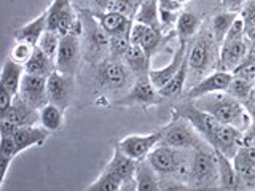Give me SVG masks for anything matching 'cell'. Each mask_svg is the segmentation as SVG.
<instances>
[{
    "label": "cell",
    "mask_w": 255,
    "mask_h": 191,
    "mask_svg": "<svg viewBox=\"0 0 255 191\" xmlns=\"http://www.w3.org/2000/svg\"><path fill=\"white\" fill-rule=\"evenodd\" d=\"M246 38L249 40L251 43H255V26H251L246 29Z\"/></svg>",
    "instance_id": "816d5d0a"
},
{
    "label": "cell",
    "mask_w": 255,
    "mask_h": 191,
    "mask_svg": "<svg viewBox=\"0 0 255 191\" xmlns=\"http://www.w3.org/2000/svg\"><path fill=\"white\" fill-rule=\"evenodd\" d=\"M235 77L244 78V80H251V82H255V61L251 59H244L239 66L231 72Z\"/></svg>",
    "instance_id": "f35d334b"
},
{
    "label": "cell",
    "mask_w": 255,
    "mask_h": 191,
    "mask_svg": "<svg viewBox=\"0 0 255 191\" xmlns=\"http://www.w3.org/2000/svg\"><path fill=\"white\" fill-rule=\"evenodd\" d=\"M46 94L48 102L66 110L74 96V77L64 75L59 70H54L51 75L46 78Z\"/></svg>",
    "instance_id": "277c9868"
},
{
    "label": "cell",
    "mask_w": 255,
    "mask_h": 191,
    "mask_svg": "<svg viewBox=\"0 0 255 191\" xmlns=\"http://www.w3.org/2000/svg\"><path fill=\"white\" fill-rule=\"evenodd\" d=\"M126 82H128V70L118 61L104 64L98 74V83L102 88H107V90L112 91L122 90V88L126 86Z\"/></svg>",
    "instance_id": "7c38bea8"
},
{
    "label": "cell",
    "mask_w": 255,
    "mask_h": 191,
    "mask_svg": "<svg viewBox=\"0 0 255 191\" xmlns=\"http://www.w3.org/2000/svg\"><path fill=\"white\" fill-rule=\"evenodd\" d=\"M110 171H114L118 177H122L126 182L134 180V174H135V167H137V161L128 155H125L118 147L114 151V156H112L110 163L107 164Z\"/></svg>",
    "instance_id": "ffe728a7"
},
{
    "label": "cell",
    "mask_w": 255,
    "mask_h": 191,
    "mask_svg": "<svg viewBox=\"0 0 255 191\" xmlns=\"http://www.w3.org/2000/svg\"><path fill=\"white\" fill-rule=\"evenodd\" d=\"M0 155L6 156V158H11V159L18 155L13 135H2V139H0Z\"/></svg>",
    "instance_id": "ab89813d"
},
{
    "label": "cell",
    "mask_w": 255,
    "mask_h": 191,
    "mask_svg": "<svg viewBox=\"0 0 255 191\" xmlns=\"http://www.w3.org/2000/svg\"><path fill=\"white\" fill-rule=\"evenodd\" d=\"M241 18L244 19L246 26L251 27V26H255V0H247L244 3V6L241 8Z\"/></svg>",
    "instance_id": "60d3db41"
},
{
    "label": "cell",
    "mask_w": 255,
    "mask_h": 191,
    "mask_svg": "<svg viewBox=\"0 0 255 191\" xmlns=\"http://www.w3.org/2000/svg\"><path fill=\"white\" fill-rule=\"evenodd\" d=\"M255 143V123H252L244 132V145H254Z\"/></svg>",
    "instance_id": "f907efd6"
},
{
    "label": "cell",
    "mask_w": 255,
    "mask_h": 191,
    "mask_svg": "<svg viewBox=\"0 0 255 191\" xmlns=\"http://www.w3.org/2000/svg\"><path fill=\"white\" fill-rule=\"evenodd\" d=\"M46 29H48V13L43 11L40 16H37L35 19L24 24L22 27L16 30L14 40L16 42H27V43H32L37 46Z\"/></svg>",
    "instance_id": "e0dca14e"
},
{
    "label": "cell",
    "mask_w": 255,
    "mask_h": 191,
    "mask_svg": "<svg viewBox=\"0 0 255 191\" xmlns=\"http://www.w3.org/2000/svg\"><path fill=\"white\" fill-rule=\"evenodd\" d=\"M177 2H180V3H185V2H188V0H177Z\"/></svg>",
    "instance_id": "6f0895ef"
},
{
    "label": "cell",
    "mask_w": 255,
    "mask_h": 191,
    "mask_svg": "<svg viewBox=\"0 0 255 191\" xmlns=\"http://www.w3.org/2000/svg\"><path fill=\"white\" fill-rule=\"evenodd\" d=\"M238 175H247L255 171V145L239 147L236 155L231 158Z\"/></svg>",
    "instance_id": "484cf974"
},
{
    "label": "cell",
    "mask_w": 255,
    "mask_h": 191,
    "mask_svg": "<svg viewBox=\"0 0 255 191\" xmlns=\"http://www.w3.org/2000/svg\"><path fill=\"white\" fill-rule=\"evenodd\" d=\"M161 137H163V131L147 134V135H126V137H123L118 142L117 147L125 155L135 159V161H140V159H145L150 151L161 142Z\"/></svg>",
    "instance_id": "8992f818"
},
{
    "label": "cell",
    "mask_w": 255,
    "mask_h": 191,
    "mask_svg": "<svg viewBox=\"0 0 255 191\" xmlns=\"http://www.w3.org/2000/svg\"><path fill=\"white\" fill-rule=\"evenodd\" d=\"M196 132L198 131L195 129V126L187 118L179 116V119L172 121L163 131V137L159 143H164V145H169L174 148H199L203 145Z\"/></svg>",
    "instance_id": "3957f363"
},
{
    "label": "cell",
    "mask_w": 255,
    "mask_h": 191,
    "mask_svg": "<svg viewBox=\"0 0 255 191\" xmlns=\"http://www.w3.org/2000/svg\"><path fill=\"white\" fill-rule=\"evenodd\" d=\"M35 48H37L35 45L27 43V42H16L14 46L11 48V51H10V58L24 66V64L32 58Z\"/></svg>",
    "instance_id": "d590c367"
},
{
    "label": "cell",
    "mask_w": 255,
    "mask_h": 191,
    "mask_svg": "<svg viewBox=\"0 0 255 191\" xmlns=\"http://www.w3.org/2000/svg\"><path fill=\"white\" fill-rule=\"evenodd\" d=\"M156 171L153 166L148 163V159H140L135 167L134 180H135V190L137 191H158V180H156Z\"/></svg>",
    "instance_id": "44dd1931"
},
{
    "label": "cell",
    "mask_w": 255,
    "mask_h": 191,
    "mask_svg": "<svg viewBox=\"0 0 255 191\" xmlns=\"http://www.w3.org/2000/svg\"><path fill=\"white\" fill-rule=\"evenodd\" d=\"M231 80H233V74H230V72H214L209 77H206L199 83H196L193 88H190L187 91V99L195 100L212 93L227 91Z\"/></svg>",
    "instance_id": "9c48e42d"
},
{
    "label": "cell",
    "mask_w": 255,
    "mask_h": 191,
    "mask_svg": "<svg viewBox=\"0 0 255 191\" xmlns=\"http://www.w3.org/2000/svg\"><path fill=\"white\" fill-rule=\"evenodd\" d=\"M161 94L153 86L151 80L147 75H140L135 80L134 86L131 88L129 94L126 96L125 99H122L118 102V105H142L147 107L151 105V103H158L161 100Z\"/></svg>",
    "instance_id": "52a82bcc"
},
{
    "label": "cell",
    "mask_w": 255,
    "mask_h": 191,
    "mask_svg": "<svg viewBox=\"0 0 255 191\" xmlns=\"http://www.w3.org/2000/svg\"><path fill=\"white\" fill-rule=\"evenodd\" d=\"M179 16L180 11H171V10H164V8H159V22H161V26L169 27L172 24H177Z\"/></svg>",
    "instance_id": "ee69618b"
},
{
    "label": "cell",
    "mask_w": 255,
    "mask_h": 191,
    "mask_svg": "<svg viewBox=\"0 0 255 191\" xmlns=\"http://www.w3.org/2000/svg\"><path fill=\"white\" fill-rule=\"evenodd\" d=\"M96 5L101 6V8H109L110 3H112V0H94Z\"/></svg>",
    "instance_id": "11a10c76"
},
{
    "label": "cell",
    "mask_w": 255,
    "mask_h": 191,
    "mask_svg": "<svg viewBox=\"0 0 255 191\" xmlns=\"http://www.w3.org/2000/svg\"><path fill=\"white\" fill-rule=\"evenodd\" d=\"M0 119H10L18 126H34L40 123V111L38 108L32 107L21 96H14L11 107L8 108L3 115H0Z\"/></svg>",
    "instance_id": "30bf717a"
},
{
    "label": "cell",
    "mask_w": 255,
    "mask_h": 191,
    "mask_svg": "<svg viewBox=\"0 0 255 191\" xmlns=\"http://www.w3.org/2000/svg\"><path fill=\"white\" fill-rule=\"evenodd\" d=\"M246 107H247V110H249V113L252 116V123H255V102H249V103L246 102Z\"/></svg>",
    "instance_id": "f5cc1de1"
},
{
    "label": "cell",
    "mask_w": 255,
    "mask_h": 191,
    "mask_svg": "<svg viewBox=\"0 0 255 191\" xmlns=\"http://www.w3.org/2000/svg\"><path fill=\"white\" fill-rule=\"evenodd\" d=\"M239 177V188L246 190H255V171L247 175H238Z\"/></svg>",
    "instance_id": "bcb514c9"
},
{
    "label": "cell",
    "mask_w": 255,
    "mask_h": 191,
    "mask_svg": "<svg viewBox=\"0 0 255 191\" xmlns=\"http://www.w3.org/2000/svg\"><path fill=\"white\" fill-rule=\"evenodd\" d=\"M14 96L6 90V88L0 86V115H3L5 111L11 107Z\"/></svg>",
    "instance_id": "f6af8a7d"
},
{
    "label": "cell",
    "mask_w": 255,
    "mask_h": 191,
    "mask_svg": "<svg viewBox=\"0 0 255 191\" xmlns=\"http://www.w3.org/2000/svg\"><path fill=\"white\" fill-rule=\"evenodd\" d=\"M40 111V124L50 132L59 131L64 124V110L54 103L48 102L46 105H43Z\"/></svg>",
    "instance_id": "d4e9b609"
},
{
    "label": "cell",
    "mask_w": 255,
    "mask_h": 191,
    "mask_svg": "<svg viewBox=\"0 0 255 191\" xmlns=\"http://www.w3.org/2000/svg\"><path fill=\"white\" fill-rule=\"evenodd\" d=\"M198 27H199V19L195 13H190V11L180 13L179 19H177V34H179L180 40H185L187 42V38L196 34Z\"/></svg>",
    "instance_id": "4dcf8cb0"
},
{
    "label": "cell",
    "mask_w": 255,
    "mask_h": 191,
    "mask_svg": "<svg viewBox=\"0 0 255 191\" xmlns=\"http://www.w3.org/2000/svg\"><path fill=\"white\" fill-rule=\"evenodd\" d=\"M212 61V42L207 37H201L188 53V66L196 74L204 72Z\"/></svg>",
    "instance_id": "2e32d148"
},
{
    "label": "cell",
    "mask_w": 255,
    "mask_h": 191,
    "mask_svg": "<svg viewBox=\"0 0 255 191\" xmlns=\"http://www.w3.org/2000/svg\"><path fill=\"white\" fill-rule=\"evenodd\" d=\"M217 182H220V175L215 151H207L199 147L193 156L190 183L198 188H211L217 185Z\"/></svg>",
    "instance_id": "7a4b0ae2"
},
{
    "label": "cell",
    "mask_w": 255,
    "mask_h": 191,
    "mask_svg": "<svg viewBox=\"0 0 255 191\" xmlns=\"http://www.w3.org/2000/svg\"><path fill=\"white\" fill-rule=\"evenodd\" d=\"M70 3V0H53L51 5L48 6V30L58 32V24H59V18L62 14V10L66 8V5Z\"/></svg>",
    "instance_id": "e575fe53"
},
{
    "label": "cell",
    "mask_w": 255,
    "mask_h": 191,
    "mask_svg": "<svg viewBox=\"0 0 255 191\" xmlns=\"http://www.w3.org/2000/svg\"><path fill=\"white\" fill-rule=\"evenodd\" d=\"M99 24L110 37L129 34L131 26H132L131 19L128 18L126 14L114 11V10H109L106 13H102L99 16Z\"/></svg>",
    "instance_id": "ac0fdd59"
},
{
    "label": "cell",
    "mask_w": 255,
    "mask_h": 191,
    "mask_svg": "<svg viewBox=\"0 0 255 191\" xmlns=\"http://www.w3.org/2000/svg\"><path fill=\"white\" fill-rule=\"evenodd\" d=\"M80 64V40L77 35H61V42L56 54V70L74 77Z\"/></svg>",
    "instance_id": "5b68a950"
},
{
    "label": "cell",
    "mask_w": 255,
    "mask_h": 191,
    "mask_svg": "<svg viewBox=\"0 0 255 191\" xmlns=\"http://www.w3.org/2000/svg\"><path fill=\"white\" fill-rule=\"evenodd\" d=\"M188 56H187V59L183 61L182 64V67L179 69V72L175 74L171 80H169V83H167L166 86H163L161 90H159V94H161V97H174V96H179L183 90V86H185V80H187V75H188Z\"/></svg>",
    "instance_id": "83f0119b"
},
{
    "label": "cell",
    "mask_w": 255,
    "mask_h": 191,
    "mask_svg": "<svg viewBox=\"0 0 255 191\" xmlns=\"http://www.w3.org/2000/svg\"><path fill=\"white\" fill-rule=\"evenodd\" d=\"M131 46V40L129 34H123V35H114L110 37L109 42V50L112 56H125L126 51L129 50Z\"/></svg>",
    "instance_id": "8d00e7d4"
},
{
    "label": "cell",
    "mask_w": 255,
    "mask_h": 191,
    "mask_svg": "<svg viewBox=\"0 0 255 191\" xmlns=\"http://www.w3.org/2000/svg\"><path fill=\"white\" fill-rule=\"evenodd\" d=\"M191 102L196 107L215 116L220 123L235 126L243 132H246L247 127L252 124V116L247 107L244 105V102L238 100L236 97H233L231 94H227L225 91L207 94Z\"/></svg>",
    "instance_id": "6da1fadb"
},
{
    "label": "cell",
    "mask_w": 255,
    "mask_h": 191,
    "mask_svg": "<svg viewBox=\"0 0 255 191\" xmlns=\"http://www.w3.org/2000/svg\"><path fill=\"white\" fill-rule=\"evenodd\" d=\"M254 86L255 85L251 82V80H244V78H239V77L233 75V80H231V83H230L227 91H228V94H231L238 100H241V102L246 103L247 100L251 99Z\"/></svg>",
    "instance_id": "1f68e13d"
},
{
    "label": "cell",
    "mask_w": 255,
    "mask_h": 191,
    "mask_svg": "<svg viewBox=\"0 0 255 191\" xmlns=\"http://www.w3.org/2000/svg\"><path fill=\"white\" fill-rule=\"evenodd\" d=\"M158 6L164 8V10H171V11H180L182 3L177 0H158Z\"/></svg>",
    "instance_id": "681fc988"
},
{
    "label": "cell",
    "mask_w": 255,
    "mask_h": 191,
    "mask_svg": "<svg viewBox=\"0 0 255 191\" xmlns=\"http://www.w3.org/2000/svg\"><path fill=\"white\" fill-rule=\"evenodd\" d=\"M135 21H139L142 24H145L148 27L159 29L161 22H159V8H158V0H143Z\"/></svg>",
    "instance_id": "f1b7e54d"
},
{
    "label": "cell",
    "mask_w": 255,
    "mask_h": 191,
    "mask_svg": "<svg viewBox=\"0 0 255 191\" xmlns=\"http://www.w3.org/2000/svg\"><path fill=\"white\" fill-rule=\"evenodd\" d=\"M59 42H61V35L58 32H53V30H45L42 38L38 42V48L42 50L46 56H50L56 61V54H58V48H59Z\"/></svg>",
    "instance_id": "d6a6232c"
},
{
    "label": "cell",
    "mask_w": 255,
    "mask_h": 191,
    "mask_svg": "<svg viewBox=\"0 0 255 191\" xmlns=\"http://www.w3.org/2000/svg\"><path fill=\"white\" fill-rule=\"evenodd\" d=\"M187 42L185 40H180V46L177 48V51H175V54L172 56V61L167 64L166 67L163 69H158V70H148V77L151 80V83H153V86L156 88V90L159 91L163 86H166L167 83H169V80L177 74L179 69L182 67L183 61L187 59Z\"/></svg>",
    "instance_id": "8fae6325"
},
{
    "label": "cell",
    "mask_w": 255,
    "mask_h": 191,
    "mask_svg": "<svg viewBox=\"0 0 255 191\" xmlns=\"http://www.w3.org/2000/svg\"><path fill=\"white\" fill-rule=\"evenodd\" d=\"M24 66L19 62L13 61L11 58H6L2 67V77H0V86L6 88L13 96H18L21 80H22Z\"/></svg>",
    "instance_id": "d6986e66"
},
{
    "label": "cell",
    "mask_w": 255,
    "mask_h": 191,
    "mask_svg": "<svg viewBox=\"0 0 255 191\" xmlns=\"http://www.w3.org/2000/svg\"><path fill=\"white\" fill-rule=\"evenodd\" d=\"M147 159L158 174H172L177 161V148L158 143L148 153Z\"/></svg>",
    "instance_id": "5bb4252c"
},
{
    "label": "cell",
    "mask_w": 255,
    "mask_h": 191,
    "mask_svg": "<svg viewBox=\"0 0 255 191\" xmlns=\"http://www.w3.org/2000/svg\"><path fill=\"white\" fill-rule=\"evenodd\" d=\"M147 29H148V26H145V24H142V22H139V21L132 22L131 30H129V40H131V43H132V45H139V43H140V40H142V37L145 35Z\"/></svg>",
    "instance_id": "7bdbcfd3"
},
{
    "label": "cell",
    "mask_w": 255,
    "mask_h": 191,
    "mask_svg": "<svg viewBox=\"0 0 255 191\" xmlns=\"http://www.w3.org/2000/svg\"><path fill=\"white\" fill-rule=\"evenodd\" d=\"M215 156H217V164H219V175H220V185L223 190H238L239 188V177L235 169L233 163H230L227 155H223L222 151L215 150Z\"/></svg>",
    "instance_id": "603a6c76"
},
{
    "label": "cell",
    "mask_w": 255,
    "mask_h": 191,
    "mask_svg": "<svg viewBox=\"0 0 255 191\" xmlns=\"http://www.w3.org/2000/svg\"><path fill=\"white\" fill-rule=\"evenodd\" d=\"M110 10H114V11H118V13H123L126 16H129L131 11L135 8L134 5V0H112V3H110Z\"/></svg>",
    "instance_id": "b9f144b4"
},
{
    "label": "cell",
    "mask_w": 255,
    "mask_h": 191,
    "mask_svg": "<svg viewBox=\"0 0 255 191\" xmlns=\"http://www.w3.org/2000/svg\"><path fill=\"white\" fill-rule=\"evenodd\" d=\"M24 70L27 74H34V75H40V77H48L51 75L56 70V61L50 56H46L40 48L37 46L32 58L24 64Z\"/></svg>",
    "instance_id": "7402d4cb"
},
{
    "label": "cell",
    "mask_w": 255,
    "mask_h": 191,
    "mask_svg": "<svg viewBox=\"0 0 255 191\" xmlns=\"http://www.w3.org/2000/svg\"><path fill=\"white\" fill-rule=\"evenodd\" d=\"M19 127L21 126L10 121V119H0V131H2V135H13Z\"/></svg>",
    "instance_id": "7dc6e473"
},
{
    "label": "cell",
    "mask_w": 255,
    "mask_h": 191,
    "mask_svg": "<svg viewBox=\"0 0 255 191\" xmlns=\"http://www.w3.org/2000/svg\"><path fill=\"white\" fill-rule=\"evenodd\" d=\"M161 32H159V29H153V27H148L147 32H145V35L142 37L140 40V46H142V50L147 53L148 58H151L153 56V53L158 50V46L159 43H161Z\"/></svg>",
    "instance_id": "836d02e7"
},
{
    "label": "cell",
    "mask_w": 255,
    "mask_h": 191,
    "mask_svg": "<svg viewBox=\"0 0 255 191\" xmlns=\"http://www.w3.org/2000/svg\"><path fill=\"white\" fill-rule=\"evenodd\" d=\"M247 42H249V40L244 37L241 40H236V42L222 45L220 64L223 66V69L233 72L239 64L247 58V51H249V46H251V45H247Z\"/></svg>",
    "instance_id": "9a60e30c"
},
{
    "label": "cell",
    "mask_w": 255,
    "mask_h": 191,
    "mask_svg": "<svg viewBox=\"0 0 255 191\" xmlns=\"http://www.w3.org/2000/svg\"><path fill=\"white\" fill-rule=\"evenodd\" d=\"M123 185H125V180L122 177H118L114 171H110L109 167H106L104 172L98 177V180L93 182L86 190L88 191H118L123 188Z\"/></svg>",
    "instance_id": "4316f807"
},
{
    "label": "cell",
    "mask_w": 255,
    "mask_h": 191,
    "mask_svg": "<svg viewBox=\"0 0 255 191\" xmlns=\"http://www.w3.org/2000/svg\"><path fill=\"white\" fill-rule=\"evenodd\" d=\"M50 131L45 129V127H38V126H21L18 131L13 134V139L16 143V151L18 155L21 151L32 148V147H42L48 139V134Z\"/></svg>",
    "instance_id": "4fadbf2b"
},
{
    "label": "cell",
    "mask_w": 255,
    "mask_h": 191,
    "mask_svg": "<svg viewBox=\"0 0 255 191\" xmlns=\"http://www.w3.org/2000/svg\"><path fill=\"white\" fill-rule=\"evenodd\" d=\"M46 78L48 77H40L34 74H24L19 86V96L30 103L32 107L42 108L48 103V94H46Z\"/></svg>",
    "instance_id": "ba28073f"
},
{
    "label": "cell",
    "mask_w": 255,
    "mask_h": 191,
    "mask_svg": "<svg viewBox=\"0 0 255 191\" xmlns=\"http://www.w3.org/2000/svg\"><path fill=\"white\" fill-rule=\"evenodd\" d=\"M247 102H255V86H254V90H252V94H251V99L247 100Z\"/></svg>",
    "instance_id": "9f6ffc18"
},
{
    "label": "cell",
    "mask_w": 255,
    "mask_h": 191,
    "mask_svg": "<svg viewBox=\"0 0 255 191\" xmlns=\"http://www.w3.org/2000/svg\"><path fill=\"white\" fill-rule=\"evenodd\" d=\"M254 145H255V143H254Z\"/></svg>",
    "instance_id": "680465c9"
},
{
    "label": "cell",
    "mask_w": 255,
    "mask_h": 191,
    "mask_svg": "<svg viewBox=\"0 0 255 191\" xmlns=\"http://www.w3.org/2000/svg\"><path fill=\"white\" fill-rule=\"evenodd\" d=\"M238 18L236 11H223L214 16L212 19V35H214V42L215 43H222L223 38H225L227 32L230 30L231 24L235 22V19Z\"/></svg>",
    "instance_id": "f546056e"
},
{
    "label": "cell",
    "mask_w": 255,
    "mask_h": 191,
    "mask_svg": "<svg viewBox=\"0 0 255 191\" xmlns=\"http://www.w3.org/2000/svg\"><path fill=\"white\" fill-rule=\"evenodd\" d=\"M246 29H247V26H246L244 19L241 18V14H238V18L235 19V22H233V24H231L230 30L227 32L225 38H223L222 45L231 43V42H236V40L244 38V37H246Z\"/></svg>",
    "instance_id": "74e56055"
},
{
    "label": "cell",
    "mask_w": 255,
    "mask_h": 191,
    "mask_svg": "<svg viewBox=\"0 0 255 191\" xmlns=\"http://www.w3.org/2000/svg\"><path fill=\"white\" fill-rule=\"evenodd\" d=\"M246 59H251V61H255V43H252L249 46V51H247V58Z\"/></svg>",
    "instance_id": "db71d44e"
},
{
    "label": "cell",
    "mask_w": 255,
    "mask_h": 191,
    "mask_svg": "<svg viewBox=\"0 0 255 191\" xmlns=\"http://www.w3.org/2000/svg\"><path fill=\"white\" fill-rule=\"evenodd\" d=\"M246 2H247V0H222V5L228 11H236V13H239Z\"/></svg>",
    "instance_id": "c3c4849f"
},
{
    "label": "cell",
    "mask_w": 255,
    "mask_h": 191,
    "mask_svg": "<svg viewBox=\"0 0 255 191\" xmlns=\"http://www.w3.org/2000/svg\"><path fill=\"white\" fill-rule=\"evenodd\" d=\"M126 66L129 67V70L135 77H140V75H147L148 74V62L150 58L147 56V53L142 50L140 45H132L129 46V50L126 51V54L123 56Z\"/></svg>",
    "instance_id": "cb8c5ba5"
}]
</instances>
